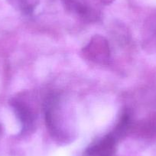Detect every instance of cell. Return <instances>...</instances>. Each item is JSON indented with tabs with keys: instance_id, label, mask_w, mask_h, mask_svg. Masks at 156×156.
<instances>
[{
	"instance_id": "obj_1",
	"label": "cell",
	"mask_w": 156,
	"mask_h": 156,
	"mask_svg": "<svg viewBox=\"0 0 156 156\" xmlns=\"http://www.w3.org/2000/svg\"><path fill=\"white\" fill-rule=\"evenodd\" d=\"M85 58L97 63H105L110 55L107 41L101 36H96L83 49Z\"/></svg>"
},
{
	"instance_id": "obj_2",
	"label": "cell",
	"mask_w": 156,
	"mask_h": 156,
	"mask_svg": "<svg viewBox=\"0 0 156 156\" xmlns=\"http://www.w3.org/2000/svg\"><path fill=\"white\" fill-rule=\"evenodd\" d=\"M12 106L19 119L22 122L25 130H30L34 126L35 120V113L31 106H28L22 100H16L12 103Z\"/></svg>"
},
{
	"instance_id": "obj_3",
	"label": "cell",
	"mask_w": 156,
	"mask_h": 156,
	"mask_svg": "<svg viewBox=\"0 0 156 156\" xmlns=\"http://www.w3.org/2000/svg\"><path fill=\"white\" fill-rule=\"evenodd\" d=\"M131 129L142 138H156V113L151 114L143 120L132 125Z\"/></svg>"
},
{
	"instance_id": "obj_4",
	"label": "cell",
	"mask_w": 156,
	"mask_h": 156,
	"mask_svg": "<svg viewBox=\"0 0 156 156\" xmlns=\"http://www.w3.org/2000/svg\"><path fill=\"white\" fill-rule=\"evenodd\" d=\"M12 4L25 14H31L38 4L39 0H9Z\"/></svg>"
},
{
	"instance_id": "obj_5",
	"label": "cell",
	"mask_w": 156,
	"mask_h": 156,
	"mask_svg": "<svg viewBox=\"0 0 156 156\" xmlns=\"http://www.w3.org/2000/svg\"><path fill=\"white\" fill-rule=\"evenodd\" d=\"M100 1L102 2V3L108 4V3H109V2H112V1H113V0H100Z\"/></svg>"
}]
</instances>
